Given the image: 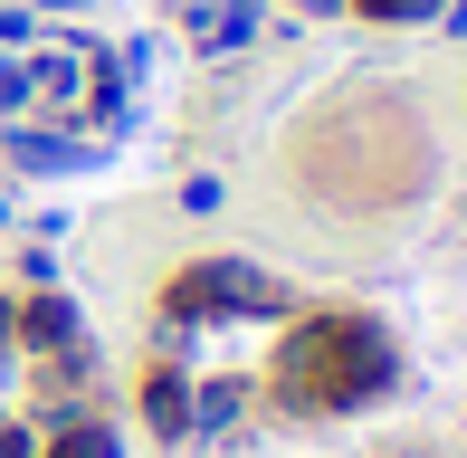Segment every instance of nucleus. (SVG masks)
Wrapping results in <instances>:
<instances>
[{
	"label": "nucleus",
	"instance_id": "39448f33",
	"mask_svg": "<svg viewBox=\"0 0 467 458\" xmlns=\"http://www.w3.org/2000/svg\"><path fill=\"white\" fill-rule=\"evenodd\" d=\"M143 421H153V440H162V449H182V440H191V372L162 363L153 382H143Z\"/></svg>",
	"mask_w": 467,
	"mask_h": 458
},
{
	"label": "nucleus",
	"instance_id": "f8f14e48",
	"mask_svg": "<svg viewBox=\"0 0 467 458\" xmlns=\"http://www.w3.org/2000/svg\"><path fill=\"white\" fill-rule=\"evenodd\" d=\"M306 10H315V19H334V10H353V0H306Z\"/></svg>",
	"mask_w": 467,
	"mask_h": 458
},
{
	"label": "nucleus",
	"instance_id": "9b49d317",
	"mask_svg": "<svg viewBox=\"0 0 467 458\" xmlns=\"http://www.w3.org/2000/svg\"><path fill=\"white\" fill-rule=\"evenodd\" d=\"M29 10H57V19H77V10H96V0H29Z\"/></svg>",
	"mask_w": 467,
	"mask_h": 458
},
{
	"label": "nucleus",
	"instance_id": "f03ea898",
	"mask_svg": "<svg viewBox=\"0 0 467 458\" xmlns=\"http://www.w3.org/2000/svg\"><path fill=\"white\" fill-rule=\"evenodd\" d=\"M229 316H286V286L248 258H201L162 286V353H182L201 325H229Z\"/></svg>",
	"mask_w": 467,
	"mask_h": 458
},
{
	"label": "nucleus",
	"instance_id": "6e6552de",
	"mask_svg": "<svg viewBox=\"0 0 467 458\" xmlns=\"http://www.w3.org/2000/svg\"><path fill=\"white\" fill-rule=\"evenodd\" d=\"M363 19H391V29H410V19H439L449 0H353Z\"/></svg>",
	"mask_w": 467,
	"mask_h": 458
},
{
	"label": "nucleus",
	"instance_id": "1a4fd4ad",
	"mask_svg": "<svg viewBox=\"0 0 467 458\" xmlns=\"http://www.w3.org/2000/svg\"><path fill=\"white\" fill-rule=\"evenodd\" d=\"M0 48H38V10L19 0V10H0Z\"/></svg>",
	"mask_w": 467,
	"mask_h": 458
},
{
	"label": "nucleus",
	"instance_id": "20e7f679",
	"mask_svg": "<svg viewBox=\"0 0 467 458\" xmlns=\"http://www.w3.org/2000/svg\"><path fill=\"white\" fill-rule=\"evenodd\" d=\"M10 335L29 353H67L77 344V306L57 297V286H38V297H10Z\"/></svg>",
	"mask_w": 467,
	"mask_h": 458
},
{
	"label": "nucleus",
	"instance_id": "f257e3e1",
	"mask_svg": "<svg viewBox=\"0 0 467 458\" xmlns=\"http://www.w3.org/2000/svg\"><path fill=\"white\" fill-rule=\"evenodd\" d=\"M400 382V353L372 316H296L277 353V401L286 411H363Z\"/></svg>",
	"mask_w": 467,
	"mask_h": 458
},
{
	"label": "nucleus",
	"instance_id": "9d476101",
	"mask_svg": "<svg viewBox=\"0 0 467 458\" xmlns=\"http://www.w3.org/2000/svg\"><path fill=\"white\" fill-rule=\"evenodd\" d=\"M0 458H38V440H29L19 421H0Z\"/></svg>",
	"mask_w": 467,
	"mask_h": 458
},
{
	"label": "nucleus",
	"instance_id": "4468645a",
	"mask_svg": "<svg viewBox=\"0 0 467 458\" xmlns=\"http://www.w3.org/2000/svg\"><path fill=\"white\" fill-rule=\"evenodd\" d=\"M391 458H430V449H391Z\"/></svg>",
	"mask_w": 467,
	"mask_h": 458
},
{
	"label": "nucleus",
	"instance_id": "7ed1b4c3",
	"mask_svg": "<svg viewBox=\"0 0 467 458\" xmlns=\"http://www.w3.org/2000/svg\"><path fill=\"white\" fill-rule=\"evenodd\" d=\"M0 153H10V172L57 182V172H87L96 143H87V134H67V124H0Z\"/></svg>",
	"mask_w": 467,
	"mask_h": 458
},
{
	"label": "nucleus",
	"instance_id": "423d86ee",
	"mask_svg": "<svg viewBox=\"0 0 467 458\" xmlns=\"http://www.w3.org/2000/svg\"><path fill=\"white\" fill-rule=\"evenodd\" d=\"M258 10H267V0H210V19H201V48H210V57L248 48V38H258Z\"/></svg>",
	"mask_w": 467,
	"mask_h": 458
},
{
	"label": "nucleus",
	"instance_id": "0eeeda50",
	"mask_svg": "<svg viewBox=\"0 0 467 458\" xmlns=\"http://www.w3.org/2000/svg\"><path fill=\"white\" fill-rule=\"evenodd\" d=\"M38 458H115V430H105V421H87V411H67V421L38 440Z\"/></svg>",
	"mask_w": 467,
	"mask_h": 458
},
{
	"label": "nucleus",
	"instance_id": "ddd939ff",
	"mask_svg": "<svg viewBox=\"0 0 467 458\" xmlns=\"http://www.w3.org/2000/svg\"><path fill=\"white\" fill-rule=\"evenodd\" d=\"M449 29H458V38H467V0H449Z\"/></svg>",
	"mask_w": 467,
	"mask_h": 458
}]
</instances>
